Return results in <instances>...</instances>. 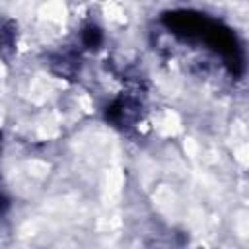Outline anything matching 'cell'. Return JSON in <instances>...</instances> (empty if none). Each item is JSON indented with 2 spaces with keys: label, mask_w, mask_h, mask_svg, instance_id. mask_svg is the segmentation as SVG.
Masks as SVG:
<instances>
[{
  "label": "cell",
  "mask_w": 249,
  "mask_h": 249,
  "mask_svg": "<svg viewBox=\"0 0 249 249\" xmlns=\"http://www.w3.org/2000/svg\"><path fill=\"white\" fill-rule=\"evenodd\" d=\"M101 41H103V33H101V29H99L97 25H88V27H84V31H82V43H84L88 49H95Z\"/></svg>",
  "instance_id": "obj_1"
},
{
  "label": "cell",
  "mask_w": 249,
  "mask_h": 249,
  "mask_svg": "<svg viewBox=\"0 0 249 249\" xmlns=\"http://www.w3.org/2000/svg\"><path fill=\"white\" fill-rule=\"evenodd\" d=\"M8 208V200H6V196H4V193L0 191V216L4 214V210Z\"/></svg>",
  "instance_id": "obj_2"
}]
</instances>
